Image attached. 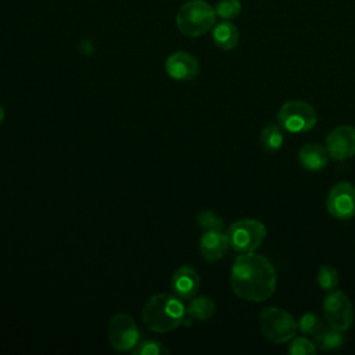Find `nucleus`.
Returning <instances> with one entry per match:
<instances>
[{"mask_svg":"<svg viewBox=\"0 0 355 355\" xmlns=\"http://www.w3.org/2000/svg\"><path fill=\"white\" fill-rule=\"evenodd\" d=\"M276 270L265 257L255 252L239 255L230 270L233 293L250 302H262L276 290Z\"/></svg>","mask_w":355,"mask_h":355,"instance_id":"obj_1","label":"nucleus"},{"mask_svg":"<svg viewBox=\"0 0 355 355\" xmlns=\"http://www.w3.org/2000/svg\"><path fill=\"white\" fill-rule=\"evenodd\" d=\"M186 306L175 294H155L143 306L141 320L147 329L155 333H169L183 324Z\"/></svg>","mask_w":355,"mask_h":355,"instance_id":"obj_2","label":"nucleus"},{"mask_svg":"<svg viewBox=\"0 0 355 355\" xmlns=\"http://www.w3.org/2000/svg\"><path fill=\"white\" fill-rule=\"evenodd\" d=\"M216 14L214 7L204 0L186 1L176 14V25L180 33L189 37H198L211 31Z\"/></svg>","mask_w":355,"mask_h":355,"instance_id":"obj_3","label":"nucleus"},{"mask_svg":"<svg viewBox=\"0 0 355 355\" xmlns=\"http://www.w3.org/2000/svg\"><path fill=\"white\" fill-rule=\"evenodd\" d=\"M259 327L263 337L273 344H284L298 331L294 316L277 306H268L259 313Z\"/></svg>","mask_w":355,"mask_h":355,"instance_id":"obj_4","label":"nucleus"},{"mask_svg":"<svg viewBox=\"0 0 355 355\" xmlns=\"http://www.w3.org/2000/svg\"><path fill=\"white\" fill-rule=\"evenodd\" d=\"M266 227L257 219H240L227 229L229 245L240 254L254 252L266 237Z\"/></svg>","mask_w":355,"mask_h":355,"instance_id":"obj_5","label":"nucleus"},{"mask_svg":"<svg viewBox=\"0 0 355 355\" xmlns=\"http://www.w3.org/2000/svg\"><path fill=\"white\" fill-rule=\"evenodd\" d=\"M277 122L283 130L290 133H304L316 125L318 115L311 104L301 100H290L280 107Z\"/></svg>","mask_w":355,"mask_h":355,"instance_id":"obj_6","label":"nucleus"},{"mask_svg":"<svg viewBox=\"0 0 355 355\" xmlns=\"http://www.w3.org/2000/svg\"><path fill=\"white\" fill-rule=\"evenodd\" d=\"M323 315L329 326L340 329L343 331L348 330L355 319V311L351 300L347 294L338 290L329 291L323 300Z\"/></svg>","mask_w":355,"mask_h":355,"instance_id":"obj_7","label":"nucleus"},{"mask_svg":"<svg viewBox=\"0 0 355 355\" xmlns=\"http://www.w3.org/2000/svg\"><path fill=\"white\" fill-rule=\"evenodd\" d=\"M108 341L119 352L133 351L140 341V331L128 313H116L108 323Z\"/></svg>","mask_w":355,"mask_h":355,"instance_id":"obj_8","label":"nucleus"},{"mask_svg":"<svg viewBox=\"0 0 355 355\" xmlns=\"http://www.w3.org/2000/svg\"><path fill=\"white\" fill-rule=\"evenodd\" d=\"M327 211L337 219H351L355 216V186L348 182L334 184L326 200Z\"/></svg>","mask_w":355,"mask_h":355,"instance_id":"obj_9","label":"nucleus"},{"mask_svg":"<svg viewBox=\"0 0 355 355\" xmlns=\"http://www.w3.org/2000/svg\"><path fill=\"white\" fill-rule=\"evenodd\" d=\"M327 154L334 161H345L355 155V128L343 125L334 128L324 140Z\"/></svg>","mask_w":355,"mask_h":355,"instance_id":"obj_10","label":"nucleus"},{"mask_svg":"<svg viewBox=\"0 0 355 355\" xmlns=\"http://www.w3.org/2000/svg\"><path fill=\"white\" fill-rule=\"evenodd\" d=\"M166 73L175 80H191L198 75V60L187 51H175L165 61Z\"/></svg>","mask_w":355,"mask_h":355,"instance_id":"obj_11","label":"nucleus"},{"mask_svg":"<svg viewBox=\"0 0 355 355\" xmlns=\"http://www.w3.org/2000/svg\"><path fill=\"white\" fill-rule=\"evenodd\" d=\"M171 286L176 297L180 300H190L200 288V276L190 265H183L172 275Z\"/></svg>","mask_w":355,"mask_h":355,"instance_id":"obj_12","label":"nucleus"},{"mask_svg":"<svg viewBox=\"0 0 355 355\" xmlns=\"http://www.w3.org/2000/svg\"><path fill=\"white\" fill-rule=\"evenodd\" d=\"M227 234L222 230H208L204 232L200 239V251L205 261L215 262L219 261L229 248Z\"/></svg>","mask_w":355,"mask_h":355,"instance_id":"obj_13","label":"nucleus"},{"mask_svg":"<svg viewBox=\"0 0 355 355\" xmlns=\"http://www.w3.org/2000/svg\"><path fill=\"white\" fill-rule=\"evenodd\" d=\"M329 154L326 147L316 144V143H308L304 144L298 151V161L302 165L304 169L316 172L323 168H326L329 162Z\"/></svg>","mask_w":355,"mask_h":355,"instance_id":"obj_14","label":"nucleus"},{"mask_svg":"<svg viewBox=\"0 0 355 355\" xmlns=\"http://www.w3.org/2000/svg\"><path fill=\"white\" fill-rule=\"evenodd\" d=\"M216 312V304L214 300L208 295H200V297H193V300L189 302L186 306V322L190 320H197V322H205L211 319Z\"/></svg>","mask_w":355,"mask_h":355,"instance_id":"obj_15","label":"nucleus"},{"mask_svg":"<svg viewBox=\"0 0 355 355\" xmlns=\"http://www.w3.org/2000/svg\"><path fill=\"white\" fill-rule=\"evenodd\" d=\"M239 29L230 21H222L212 28V40L220 50H233L239 44Z\"/></svg>","mask_w":355,"mask_h":355,"instance_id":"obj_16","label":"nucleus"},{"mask_svg":"<svg viewBox=\"0 0 355 355\" xmlns=\"http://www.w3.org/2000/svg\"><path fill=\"white\" fill-rule=\"evenodd\" d=\"M345 337L344 331L336 327H323L316 336H315V345L316 349L320 351H333L338 349L344 345Z\"/></svg>","mask_w":355,"mask_h":355,"instance_id":"obj_17","label":"nucleus"},{"mask_svg":"<svg viewBox=\"0 0 355 355\" xmlns=\"http://www.w3.org/2000/svg\"><path fill=\"white\" fill-rule=\"evenodd\" d=\"M261 147L265 151H277L284 143L283 128L279 123H269L261 130Z\"/></svg>","mask_w":355,"mask_h":355,"instance_id":"obj_18","label":"nucleus"},{"mask_svg":"<svg viewBox=\"0 0 355 355\" xmlns=\"http://www.w3.org/2000/svg\"><path fill=\"white\" fill-rule=\"evenodd\" d=\"M318 284L324 291H333L338 286V272L331 265H322L316 275Z\"/></svg>","mask_w":355,"mask_h":355,"instance_id":"obj_19","label":"nucleus"},{"mask_svg":"<svg viewBox=\"0 0 355 355\" xmlns=\"http://www.w3.org/2000/svg\"><path fill=\"white\" fill-rule=\"evenodd\" d=\"M297 326L302 334L316 336L324 327V323H323L322 318L318 316L316 313L306 312L300 318V320L297 322Z\"/></svg>","mask_w":355,"mask_h":355,"instance_id":"obj_20","label":"nucleus"},{"mask_svg":"<svg viewBox=\"0 0 355 355\" xmlns=\"http://www.w3.org/2000/svg\"><path fill=\"white\" fill-rule=\"evenodd\" d=\"M215 14L223 21H232L236 17H239L241 11V3L240 0H219L215 7Z\"/></svg>","mask_w":355,"mask_h":355,"instance_id":"obj_21","label":"nucleus"},{"mask_svg":"<svg viewBox=\"0 0 355 355\" xmlns=\"http://www.w3.org/2000/svg\"><path fill=\"white\" fill-rule=\"evenodd\" d=\"M197 223L202 232L223 230V219L211 209H204L197 215Z\"/></svg>","mask_w":355,"mask_h":355,"instance_id":"obj_22","label":"nucleus"},{"mask_svg":"<svg viewBox=\"0 0 355 355\" xmlns=\"http://www.w3.org/2000/svg\"><path fill=\"white\" fill-rule=\"evenodd\" d=\"M287 352L290 355H313L316 352V345L306 337H294Z\"/></svg>","mask_w":355,"mask_h":355,"instance_id":"obj_23","label":"nucleus"},{"mask_svg":"<svg viewBox=\"0 0 355 355\" xmlns=\"http://www.w3.org/2000/svg\"><path fill=\"white\" fill-rule=\"evenodd\" d=\"M132 352L135 355H161L168 354V349L155 340H146L143 343H139Z\"/></svg>","mask_w":355,"mask_h":355,"instance_id":"obj_24","label":"nucleus"},{"mask_svg":"<svg viewBox=\"0 0 355 355\" xmlns=\"http://www.w3.org/2000/svg\"><path fill=\"white\" fill-rule=\"evenodd\" d=\"M3 119H4V110H3V107L0 105V123L3 122Z\"/></svg>","mask_w":355,"mask_h":355,"instance_id":"obj_25","label":"nucleus"}]
</instances>
